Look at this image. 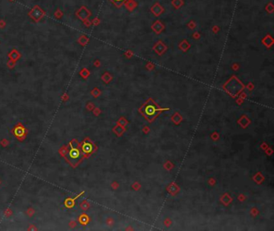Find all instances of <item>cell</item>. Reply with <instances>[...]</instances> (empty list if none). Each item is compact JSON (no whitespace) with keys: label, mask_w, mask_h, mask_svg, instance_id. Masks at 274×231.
<instances>
[{"label":"cell","mask_w":274,"mask_h":231,"mask_svg":"<svg viewBox=\"0 0 274 231\" xmlns=\"http://www.w3.org/2000/svg\"><path fill=\"white\" fill-rule=\"evenodd\" d=\"M81 157H82V153L76 146L75 141H73L70 143V148L67 153V159L72 165L75 166L76 163L80 161Z\"/></svg>","instance_id":"cell-1"},{"label":"cell","mask_w":274,"mask_h":231,"mask_svg":"<svg viewBox=\"0 0 274 231\" xmlns=\"http://www.w3.org/2000/svg\"><path fill=\"white\" fill-rule=\"evenodd\" d=\"M83 151L84 152H86V153H89L90 151H92V146L89 144V143H85V144H84L83 146Z\"/></svg>","instance_id":"cell-2"},{"label":"cell","mask_w":274,"mask_h":231,"mask_svg":"<svg viewBox=\"0 0 274 231\" xmlns=\"http://www.w3.org/2000/svg\"><path fill=\"white\" fill-rule=\"evenodd\" d=\"M189 27H190L191 28H194L195 26H194V24H193V23H191V24H189Z\"/></svg>","instance_id":"cell-3"},{"label":"cell","mask_w":274,"mask_h":231,"mask_svg":"<svg viewBox=\"0 0 274 231\" xmlns=\"http://www.w3.org/2000/svg\"><path fill=\"white\" fill-rule=\"evenodd\" d=\"M114 1H117V2H121L122 0H114Z\"/></svg>","instance_id":"cell-4"}]
</instances>
